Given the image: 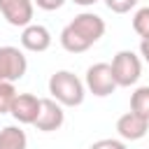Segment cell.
<instances>
[{"mask_svg":"<svg viewBox=\"0 0 149 149\" xmlns=\"http://www.w3.org/2000/svg\"><path fill=\"white\" fill-rule=\"evenodd\" d=\"M105 35V19L95 12L77 14L63 30H61V47L70 54H84Z\"/></svg>","mask_w":149,"mask_h":149,"instance_id":"6da1fadb","label":"cell"},{"mask_svg":"<svg viewBox=\"0 0 149 149\" xmlns=\"http://www.w3.org/2000/svg\"><path fill=\"white\" fill-rule=\"evenodd\" d=\"M49 93L56 102H61L63 107H77L84 102L86 95V86L84 81L70 72V70H58L49 77Z\"/></svg>","mask_w":149,"mask_h":149,"instance_id":"7a4b0ae2","label":"cell"},{"mask_svg":"<svg viewBox=\"0 0 149 149\" xmlns=\"http://www.w3.org/2000/svg\"><path fill=\"white\" fill-rule=\"evenodd\" d=\"M109 65H112V74H114L116 86H133V84H137V79L142 74V61L130 49L116 51V56L112 58Z\"/></svg>","mask_w":149,"mask_h":149,"instance_id":"3957f363","label":"cell"},{"mask_svg":"<svg viewBox=\"0 0 149 149\" xmlns=\"http://www.w3.org/2000/svg\"><path fill=\"white\" fill-rule=\"evenodd\" d=\"M84 86H86V91H91L98 98H107V95H112L119 88L116 81H114V74H112V65L109 63H93L86 70Z\"/></svg>","mask_w":149,"mask_h":149,"instance_id":"277c9868","label":"cell"},{"mask_svg":"<svg viewBox=\"0 0 149 149\" xmlns=\"http://www.w3.org/2000/svg\"><path fill=\"white\" fill-rule=\"evenodd\" d=\"M28 70V58L19 47L5 44L0 47V81H19Z\"/></svg>","mask_w":149,"mask_h":149,"instance_id":"5b68a950","label":"cell"},{"mask_svg":"<svg viewBox=\"0 0 149 149\" xmlns=\"http://www.w3.org/2000/svg\"><path fill=\"white\" fill-rule=\"evenodd\" d=\"M0 14L9 26L26 28L33 23L35 2L33 0H0Z\"/></svg>","mask_w":149,"mask_h":149,"instance_id":"8992f818","label":"cell"},{"mask_svg":"<svg viewBox=\"0 0 149 149\" xmlns=\"http://www.w3.org/2000/svg\"><path fill=\"white\" fill-rule=\"evenodd\" d=\"M65 121V112H63V105L56 102L54 98H42L40 102V114L35 119V128L42 130V133H51V130H58Z\"/></svg>","mask_w":149,"mask_h":149,"instance_id":"52a82bcc","label":"cell"},{"mask_svg":"<svg viewBox=\"0 0 149 149\" xmlns=\"http://www.w3.org/2000/svg\"><path fill=\"white\" fill-rule=\"evenodd\" d=\"M21 47L33 54H42L51 47V33L42 23H30L21 30Z\"/></svg>","mask_w":149,"mask_h":149,"instance_id":"ba28073f","label":"cell"},{"mask_svg":"<svg viewBox=\"0 0 149 149\" xmlns=\"http://www.w3.org/2000/svg\"><path fill=\"white\" fill-rule=\"evenodd\" d=\"M116 133H119L121 140H130V142L142 140L149 133V121L142 119L135 112H126V114H121L116 119Z\"/></svg>","mask_w":149,"mask_h":149,"instance_id":"9c48e42d","label":"cell"},{"mask_svg":"<svg viewBox=\"0 0 149 149\" xmlns=\"http://www.w3.org/2000/svg\"><path fill=\"white\" fill-rule=\"evenodd\" d=\"M40 102L42 98H37L35 93H19L14 105H12V116L19 121V123H35L37 114H40Z\"/></svg>","mask_w":149,"mask_h":149,"instance_id":"30bf717a","label":"cell"},{"mask_svg":"<svg viewBox=\"0 0 149 149\" xmlns=\"http://www.w3.org/2000/svg\"><path fill=\"white\" fill-rule=\"evenodd\" d=\"M0 149H28V135L21 126H5L0 130Z\"/></svg>","mask_w":149,"mask_h":149,"instance_id":"8fae6325","label":"cell"},{"mask_svg":"<svg viewBox=\"0 0 149 149\" xmlns=\"http://www.w3.org/2000/svg\"><path fill=\"white\" fill-rule=\"evenodd\" d=\"M130 112L149 121V86H137L130 93Z\"/></svg>","mask_w":149,"mask_h":149,"instance_id":"7c38bea8","label":"cell"},{"mask_svg":"<svg viewBox=\"0 0 149 149\" xmlns=\"http://www.w3.org/2000/svg\"><path fill=\"white\" fill-rule=\"evenodd\" d=\"M16 95H19V93H16L14 84L0 81V114H9V112H12V105H14Z\"/></svg>","mask_w":149,"mask_h":149,"instance_id":"4fadbf2b","label":"cell"},{"mask_svg":"<svg viewBox=\"0 0 149 149\" xmlns=\"http://www.w3.org/2000/svg\"><path fill=\"white\" fill-rule=\"evenodd\" d=\"M133 30L147 40L149 37V7H140L135 14H133Z\"/></svg>","mask_w":149,"mask_h":149,"instance_id":"5bb4252c","label":"cell"},{"mask_svg":"<svg viewBox=\"0 0 149 149\" xmlns=\"http://www.w3.org/2000/svg\"><path fill=\"white\" fill-rule=\"evenodd\" d=\"M105 5L114 14H126V12H130L137 5V0H105Z\"/></svg>","mask_w":149,"mask_h":149,"instance_id":"9a60e30c","label":"cell"},{"mask_svg":"<svg viewBox=\"0 0 149 149\" xmlns=\"http://www.w3.org/2000/svg\"><path fill=\"white\" fill-rule=\"evenodd\" d=\"M88 149H126L123 140H114V137H102L98 142H93Z\"/></svg>","mask_w":149,"mask_h":149,"instance_id":"2e32d148","label":"cell"},{"mask_svg":"<svg viewBox=\"0 0 149 149\" xmlns=\"http://www.w3.org/2000/svg\"><path fill=\"white\" fill-rule=\"evenodd\" d=\"M40 9H44V12H56V9H61L68 0H33Z\"/></svg>","mask_w":149,"mask_h":149,"instance_id":"e0dca14e","label":"cell"},{"mask_svg":"<svg viewBox=\"0 0 149 149\" xmlns=\"http://www.w3.org/2000/svg\"><path fill=\"white\" fill-rule=\"evenodd\" d=\"M140 54H142V58H144V61L149 63V37L140 42Z\"/></svg>","mask_w":149,"mask_h":149,"instance_id":"ac0fdd59","label":"cell"},{"mask_svg":"<svg viewBox=\"0 0 149 149\" xmlns=\"http://www.w3.org/2000/svg\"><path fill=\"white\" fill-rule=\"evenodd\" d=\"M74 5H79V7H91V5H95L98 0H72Z\"/></svg>","mask_w":149,"mask_h":149,"instance_id":"d6986e66","label":"cell"}]
</instances>
